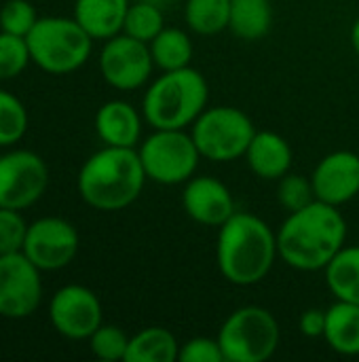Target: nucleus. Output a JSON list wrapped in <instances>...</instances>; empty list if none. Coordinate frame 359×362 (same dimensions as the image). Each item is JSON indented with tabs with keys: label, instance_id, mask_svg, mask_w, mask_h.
<instances>
[{
	"label": "nucleus",
	"instance_id": "nucleus-1",
	"mask_svg": "<svg viewBox=\"0 0 359 362\" xmlns=\"http://www.w3.org/2000/svg\"><path fill=\"white\" fill-rule=\"evenodd\" d=\"M347 242V221L336 206L320 199L288 212L277 229L279 259L298 272H324Z\"/></svg>",
	"mask_w": 359,
	"mask_h": 362
},
{
	"label": "nucleus",
	"instance_id": "nucleus-2",
	"mask_svg": "<svg viewBox=\"0 0 359 362\" xmlns=\"http://www.w3.org/2000/svg\"><path fill=\"white\" fill-rule=\"evenodd\" d=\"M277 257V233L260 216L237 210L218 227L216 261L226 282L254 286L269 276Z\"/></svg>",
	"mask_w": 359,
	"mask_h": 362
},
{
	"label": "nucleus",
	"instance_id": "nucleus-3",
	"mask_svg": "<svg viewBox=\"0 0 359 362\" xmlns=\"http://www.w3.org/2000/svg\"><path fill=\"white\" fill-rule=\"evenodd\" d=\"M146 180L138 148L104 144L83 163L76 187L83 202L93 210L116 212L140 197Z\"/></svg>",
	"mask_w": 359,
	"mask_h": 362
},
{
	"label": "nucleus",
	"instance_id": "nucleus-4",
	"mask_svg": "<svg viewBox=\"0 0 359 362\" xmlns=\"http://www.w3.org/2000/svg\"><path fill=\"white\" fill-rule=\"evenodd\" d=\"M207 100L209 85L199 70H167L148 85L142 115L152 129H186L207 108Z\"/></svg>",
	"mask_w": 359,
	"mask_h": 362
},
{
	"label": "nucleus",
	"instance_id": "nucleus-5",
	"mask_svg": "<svg viewBox=\"0 0 359 362\" xmlns=\"http://www.w3.org/2000/svg\"><path fill=\"white\" fill-rule=\"evenodd\" d=\"M25 40L32 62L57 76L83 68L93 51V38L74 17H38Z\"/></svg>",
	"mask_w": 359,
	"mask_h": 362
},
{
	"label": "nucleus",
	"instance_id": "nucleus-6",
	"mask_svg": "<svg viewBox=\"0 0 359 362\" xmlns=\"http://www.w3.org/2000/svg\"><path fill=\"white\" fill-rule=\"evenodd\" d=\"M216 339L226 362H264L277 352L281 331L267 308L245 305L226 316Z\"/></svg>",
	"mask_w": 359,
	"mask_h": 362
},
{
	"label": "nucleus",
	"instance_id": "nucleus-7",
	"mask_svg": "<svg viewBox=\"0 0 359 362\" xmlns=\"http://www.w3.org/2000/svg\"><path fill=\"white\" fill-rule=\"evenodd\" d=\"M256 127L252 119L235 106L205 108L190 125V136L203 159L231 163L245 155Z\"/></svg>",
	"mask_w": 359,
	"mask_h": 362
},
{
	"label": "nucleus",
	"instance_id": "nucleus-8",
	"mask_svg": "<svg viewBox=\"0 0 359 362\" xmlns=\"http://www.w3.org/2000/svg\"><path fill=\"white\" fill-rule=\"evenodd\" d=\"M138 155L146 178L163 187L188 182L203 159L186 129H154L140 142Z\"/></svg>",
	"mask_w": 359,
	"mask_h": 362
},
{
	"label": "nucleus",
	"instance_id": "nucleus-9",
	"mask_svg": "<svg viewBox=\"0 0 359 362\" xmlns=\"http://www.w3.org/2000/svg\"><path fill=\"white\" fill-rule=\"evenodd\" d=\"M49 187V168L34 151H11L0 155V208L25 210L34 206Z\"/></svg>",
	"mask_w": 359,
	"mask_h": 362
},
{
	"label": "nucleus",
	"instance_id": "nucleus-10",
	"mask_svg": "<svg viewBox=\"0 0 359 362\" xmlns=\"http://www.w3.org/2000/svg\"><path fill=\"white\" fill-rule=\"evenodd\" d=\"M152 70L154 62L148 42L131 38L123 32L104 40L99 51V72L110 87L118 91L140 89L150 81Z\"/></svg>",
	"mask_w": 359,
	"mask_h": 362
},
{
	"label": "nucleus",
	"instance_id": "nucleus-11",
	"mask_svg": "<svg viewBox=\"0 0 359 362\" xmlns=\"http://www.w3.org/2000/svg\"><path fill=\"white\" fill-rule=\"evenodd\" d=\"M80 238L76 227L61 216H42L28 225L21 252L40 269L57 272L78 255Z\"/></svg>",
	"mask_w": 359,
	"mask_h": 362
},
{
	"label": "nucleus",
	"instance_id": "nucleus-12",
	"mask_svg": "<svg viewBox=\"0 0 359 362\" xmlns=\"http://www.w3.org/2000/svg\"><path fill=\"white\" fill-rule=\"evenodd\" d=\"M42 301L40 269L23 255H0V316L21 320L32 316Z\"/></svg>",
	"mask_w": 359,
	"mask_h": 362
},
{
	"label": "nucleus",
	"instance_id": "nucleus-13",
	"mask_svg": "<svg viewBox=\"0 0 359 362\" xmlns=\"http://www.w3.org/2000/svg\"><path fill=\"white\" fill-rule=\"evenodd\" d=\"M49 320L61 337L83 341L104 325V310L91 288L66 284L49 301Z\"/></svg>",
	"mask_w": 359,
	"mask_h": 362
},
{
	"label": "nucleus",
	"instance_id": "nucleus-14",
	"mask_svg": "<svg viewBox=\"0 0 359 362\" xmlns=\"http://www.w3.org/2000/svg\"><path fill=\"white\" fill-rule=\"evenodd\" d=\"M315 199L330 206H345L359 195V155L334 151L326 155L311 174Z\"/></svg>",
	"mask_w": 359,
	"mask_h": 362
},
{
	"label": "nucleus",
	"instance_id": "nucleus-15",
	"mask_svg": "<svg viewBox=\"0 0 359 362\" xmlns=\"http://www.w3.org/2000/svg\"><path fill=\"white\" fill-rule=\"evenodd\" d=\"M182 208L188 218L205 227H220L237 212L231 189L214 176H193L184 182Z\"/></svg>",
	"mask_w": 359,
	"mask_h": 362
},
{
	"label": "nucleus",
	"instance_id": "nucleus-16",
	"mask_svg": "<svg viewBox=\"0 0 359 362\" xmlns=\"http://www.w3.org/2000/svg\"><path fill=\"white\" fill-rule=\"evenodd\" d=\"M144 115L125 100H110L95 112V132L106 146L138 148L142 138Z\"/></svg>",
	"mask_w": 359,
	"mask_h": 362
},
{
	"label": "nucleus",
	"instance_id": "nucleus-17",
	"mask_svg": "<svg viewBox=\"0 0 359 362\" xmlns=\"http://www.w3.org/2000/svg\"><path fill=\"white\" fill-rule=\"evenodd\" d=\"M245 161L250 170L262 180H279L292 168V146L290 142L269 129L256 132L248 151Z\"/></svg>",
	"mask_w": 359,
	"mask_h": 362
},
{
	"label": "nucleus",
	"instance_id": "nucleus-18",
	"mask_svg": "<svg viewBox=\"0 0 359 362\" xmlns=\"http://www.w3.org/2000/svg\"><path fill=\"white\" fill-rule=\"evenodd\" d=\"M129 0H76L74 19L93 40H108L123 32Z\"/></svg>",
	"mask_w": 359,
	"mask_h": 362
},
{
	"label": "nucleus",
	"instance_id": "nucleus-19",
	"mask_svg": "<svg viewBox=\"0 0 359 362\" xmlns=\"http://www.w3.org/2000/svg\"><path fill=\"white\" fill-rule=\"evenodd\" d=\"M326 344L343 356H359V305L349 301L332 303L326 310Z\"/></svg>",
	"mask_w": 359,
	"mask_h": 362
},
{
	"label": "nucleus",
	"instance_id": "nucleus-20",
	"mask_svg": "<svg viewBox=\"0 0 359 362\" xmlns=\"http://www.w3.org/2000/svg\"><path fill=\"white\" fill-rule=\"evenodd\" d=\"M273 6L271 0H231L229 30L248 42L260 40L271 32Z\"/></svg>",
	"mask_w": 359,
	"mask_h": 362
},
{
	"label": "nucleus",
	"instance_id": "nucleus-21",
	"mask_svg": "<svg viewBox=\"0 0 359 362\" xmlns=\"http://www.w3.org/2000/svg\"><path fill=\"white\" fill-rule=\"evenodd\" d=\"M180 341L163 327H148L129 337L125 362H176Z\"/></svg>",
	"mask_w": 359,
	"mask_h": 362
},
{
	"label": "nucleus",
	"instance_id": "nucleus-22",
	"mask_svg": "<svg viewBox=\"0 0 359 362\" xmlns=\"http://www.w3.org/2000/svg\"><path fill=\"white\" fill-rule=\"evenodd\" d=\"M334 299L359 305V246H343L324 269Z\"/></svg>",
	"mask_w": 359,
	"mask_h": 362
},
{
	"label": "nucleus",
	"instance_id": "nucleus-23",
	"mask_svg": "<svg viewBox=\"0 0 359 362\" xmlns=\"http://www.w3.org/2000/svg\"><path fill=\"white\" fill-rule=\"evenodd\" d=\"M148 47L154 68H159L161 72L190 66L193 51H195L188 32H184L182 28H167V25L148 42Z\"/></svg>",
	"mask_w": 359,
	"mask_h": 362
},
{
	"label": "nucleus",
	"instance_id": "nucleus-24",
	"mask_svg": "<svg viewBox=\"0 0 359 362\" xmlns=\"http://www.w3.org/2000/svg\"><path fill=\"white\" fill-rule=\"evenodd\" d=\"M231 0H186L184 21L199 36H214L229 30Z\"/></svg>",
	"mask_w": 359,
	"mask_h": 362
},
{
	"label": "nucleus",
	"instance_id": "nucleus-25",
	"mask_svg": "<svg viewBox=\"0 0 359 362\" xmlns=\"http://www.w3.org/2000/svg\"><path fill=\"white\" fill-rule=\"evenodd\" d=\"M163 28H165V17H163V11L157 2L138 0V2L129 4L125 25H123V34L138 38L142 42H150Z\"/></svg>",
	"mask_w": 359,
	"mask_h": 362
},
{
	"label": "nucleus",
	"instance_id": "nucleus-26",
	"mask_svg": "<svg viewBox=\"0 0 359 362\" xmlns=\"http://www.w3.org/2000/svg\"><path fill=\"white\" fill-rule=\"evenodd\" d=\"M28 108L23 102L0 87V146L17 144L28 132Z\"/></svg>",
	"mask_w": 359,
	"mask_h": 362
},
{
	"label": "nucleus",
	"instance_id": "nucleus-27",
	"mask_svg": "<svg viewBox=\"0 0 359 362\" xmlns=\"http://www.w3.org/2000/svg\"><path fill=\"white\" fill-rule=\"evenodd\" d=\"M89 350L95 358L106 362L125 361L129 337L121 327L114 325H102L89 339Z\"/></svg>",
	"mask_w": 359,
	"mask_h": 362
},
{
	"label": "nucleus",
	"instance_id": "nucleus-28",
	"mask_svg": "<svg viewBox=\"0 0 359 362\" xmlns=\"http://www.w3.org/2000/svg\"><path fill=\"white\" fill-rule=\"evenodd\" d=\"M32 62L28 40L0 30V78H17Z\"/></svg>",
	"mask_w": 359,
	"mask_h": 362
},
{
	"label": "nucleus",
	"instance_id": "nucleus-29",
	"mask_svg": "<svg viewBox=\"0 0 359 362\" xmlns=\"http://www.w3.org/2000/svg\"><path fill=\"white\" fill-rule=\"evenodd\" d=\"M277 202L288 212L300 210V208L309 206L311 202H315V191H313L311 178H305L300 174H290V172L286 176H281L279 185H277Z\"/></svg>",
	"mask_w": 359,
	"mask_h": 362
},
{
	"label": "nucleus",
	"instance_id": "nucleus-30",
	"mask_svg": "<svg viewBox=\"0 0 359 362\" xmlns=\"http://www.w3.org/2000/svg\"><path fill=\"white\" fill-rule=\"evenodd\" d=\"M38 15L32 2L28 0H6L0 8V30L15 34V36H28L32 28L36 25Z\"/></svg>",
	"mask_w": 359,
	"mask_h": 362
},
{
	"label": "nucleus",
	"instance_id": "nucleus-31",
	"mask_svg": "<svg viewBox=\"0 0 359 362\" xmlns=\"http://www.w3.org/2000/svg\"><path fill=\"white\" fill-rule=\"evenodd\" d=\"M28 233V223L21 210L0 208V255L21 252Z\"/></svg>",
	"mask_w": 359,
	"mask_h": 362
},
{
	"label": "nucleus",
	"instance_id": "nucleus-32",
	"mask_svg": "<svg viewBox=\"0 0 359 362\" xmlns=\"http://www.w3.org/2000/svg\"><path fill=\"white\" fill-rule=\"evenodd\" d=\"M178 362H226L220 350L218 339L212 337H193L180 344Z\"/></svg>",
	"mask_w": 359,
	"mask_h": 362
},
{
	"label": "nucleus",
	"instance_id": "nucleus-33",
	"mask_svg": "<svg viewBox=\"0 0 359 362\" xmlns=\"http://www.w3.org/2000/svg\"><path fill=\"white\" fill-rule=\"evenodd\" d=\"M324 329H326V310L311 308V310H307V312L300 314V318H298V331L305 337H309V339L324 337Z\"/></svg>",
	"mask_w": 359,
	"mask_h": 362
},
{
	"label": "nucleus",
	"instance_id": "nucleus-34",
	"mask_svg": "<svg viewBox=\"0 0 359 362\" xmlns=\"http://www.w3.org/2000/svg\"><path fill=\"white\" fill-rule=\"evenodd\" d=\"M351 47H353V51L358 53L359 57V17L355 19L353 28H351Z\"/></svg>",
	"mask_w": 359,
	"mask_h": 362
},
{
	"label": "nucleus",
	"instance_id": "nucleus-35",
	"mask_svg": "<svg viewBox=\"0 0 359 362\" xmlns=\"http://www.w3.org/2000/svg\"><path fill=\"white\" fill-rule=\"evenodd\" d=\"M0 83H2V78H0Z\"/></svg>",
	"mask_w": 359,
	"mask_h": 362
}]
</instances>
